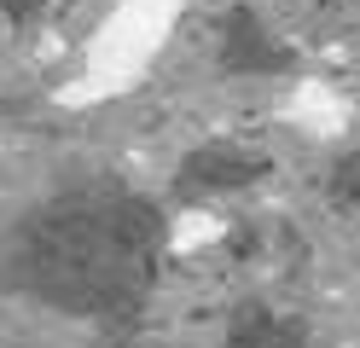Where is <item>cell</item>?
<instances>
[{"mask_svg":"<svg viewBox=\"0 0 360 348\" xmlns=\"http://www.w3.org/2000/svg\"><path fill=\"white\" fill-rule=\"evenodd\" d=\"M215 70L221 76H290L297 53H290V41H279V30L256 6L238 0L215 23Z\"/></svg>","mask_w":360,"mask_h":348,"instance_id":"7a4b0ae2","label":"cell"},{"mask_svg":"<svg viewBox=\"0 0 360 348\" xmlns=\"http://www.w3.org/2000/svg\"><path fill=\"white\" fill-rule=\"evenodd\" d=\"M221 348H308V319L302 314H279L274 302L244 296L227 314Z\"/></svg>","mask_w":360,"mask_h":348,"instance_id":"277c9868","label":"cell"},{"mask_svg":"<svg viewBox=\"0 0 360 348\" xmlns=\"http://www.w3.org/2000/svg\"><path fill=\"white\" fill-rule=\"evenodd\" d=\"M163 262V203L110 174L53 186L0 226V296L105 331H128L146 319Z\"/></svg>","mask_w":360,"mask_h":348,"instance_id":"6da1fadb","label":"cell"},{"mask_svg":"<svg viewBox=\"0 0 360 348\" xmlns=\"http://www.w3.org/2000/svg\"><path fill=\"white\" fill-rule=\"evenodd\" d=\"M47 6H53V0H0V12H6V23H12V30H35Z\"/></svg>","mask_w":360,"mask_h":348,"instance_id":"5b68a950","label":"cell"},{"mask_svg":"<svg viewBox=\"0 0 360 348\" xmlns=\"http://www.w3.org/2000/svg\"><path fill=\"white\" fill-rule=\"evenodd\" d=\"M267 162L262 151L250 146H233V139H210V146H198L180 157L174 169V198L180 203H204V198H227V192H244V186L267 180Z\"/></svg>","mask_w":360,"mask_h":348,"instance_id":"3957f363","label":"cell"}]
</instances>
